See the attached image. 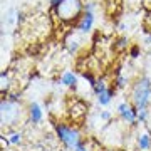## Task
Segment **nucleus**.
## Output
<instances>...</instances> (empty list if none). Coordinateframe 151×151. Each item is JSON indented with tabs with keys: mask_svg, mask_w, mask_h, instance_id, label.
Masks as SVG:
<instances>
[{
	"mask_svg": "<svg viewBox=\"0 0 151 151\" xmlns=\"http://www.w3.org/2000/svg\"><path fill=\"white\" fill-rule=\"evenodd\" d=\"M0 118H2V124L4 126H14L20 121L22 118V106L17 103L15 97L12 99H4L2 106H0Z\"/></svg>",
	"mask_w": 151,
	"mask_h": 151,
	"instance_id": "obj_1",
	"label": "nucleus"
},
{
	"mask_svg": "<svg viewBox=\"0 0 151 151\" xmlns=\"http://www.w3.org/2000/svg\"><path fill=\"white\" fill-rule=\"evenodd\" d=\"M55 9V15L62 22H72L81 15L82 2L81 0H60Z\"/></svg>",
	"mask_w": 151,
	"mask_h": 151,
	"instance_id": "obj_2",
	"label": "nucleus"
},
{
	"mask_svg": "<svg viewBox=\"0 0 151 151\" xmlns=\"http://www.w3.org/2000/svg\"><path fill=\"white\" fill-rule=\"evenodd\" d=\"M150 94H151V81L148 77H145L133 89V101H134V106L138 111L146 109L148 101H150Z\"/></svg>",
	"mask_w": 151,
	"mask_h": 151,
	"instance_id": "obj_3",
	"label": "nucleus"
},
{
	"mask_svg": "<svg viewBox=\"0 0 151 151\" xmlns=\"http://www.w3.org/2000/svg\"><path fill=\"white\" fill-rule=\"evenodd\" d=\"M57 134H59L60 141H64L65 146L69 148H77L79 146V133L69 126L64 124H57Z\"/></svg>",
	"mask_w": 151,
	"mask_h": 151,
	"instance_id": "obj_4",
	"label": "nucleus"
},
{
	"mask_svg": "<svg viewBox=\"0 0 151 151\" xmlns=\"http://www.w3.org/2000/svg\"><path fill=\"white\" fill-rule=\"evenodd\" d=\"M94 91H96L97 97H99V103L103 104V106H106L111 101V92L106 89V84L104 82H96L94 84Z\"/></svg>",
	"mask_w": 151,
	"mask_h": 151,
	"instance_id": "obj_5",
	"label": "nucleus"
},
{
	"mask_svg": "<svg viewBox=\"0 0 151 151\" xmlns=\"http://www.w3.org/2000/svg\"><path fill=\"white\" fill-rule=\"evenodd\" d=\"M92 24H94V15H92V12H86V14L82 15L81 22L77 24V29H79L81 32L86 34V32H89V30H91Z\"/></svg>",
	"mask_w": 151,
	"mask_h": 151,
	"instance_id": "obj_6",
	"label": "nucleus"
},
{
	"mask_svg": "<svg viewBox=\"0 0 151 151\" xmlns=\"http://www.w3.org/2000/svg\"><path fill=\"white\" fill-rule=\"evenodd\" d=\"M119 114L123 116L128 123H134L136 121V111H133V108L131 106H128V104H119V108H118Z\"/></svg>",
	"mask_w": 151,
	"mask_h": 151,
	"instance_id": "obj_7",
	"label": "nucleus"
},
{
	"mask_svg": "<svg viewBox=\"0 0 151 151\" xmlns=\"http://www.w3.org/2000/svg\"><path fill=\"white\" fill-rule=\"evenodd\" d=\"M30 118H32L34 123H39V121L42 119V111H40V106H39V104L34 103L32 106H30Z\"/></svg>",
	"mask_w": 151,
	"mask_h": 151,
	"instance_id": "obj_8",
	"label": "nucleus"
},
{
	"mask_svg": "<svg viewBox=\"0 0 151 151\" xmlns=\"http://www.w3.org/2000/svg\"><path fill=\"white\" fill-rule=\"evenodd\" d=\"M138 145H139L141 150H148L151 145V138L148 134H141L139 136V139H138Z\"/></svg>",
	"mask_w": 151,
	"mask_h": 151,
	"instance_id": "obj_9",
	"label": "nucleus"
},
{
	"mask_svg": "<svg viewBox=\"0 0 151 151\" xmlns=\"http://www.w3.org/2000/svg\"><path fill=\"white\" fill-rule=\"evenodd\" d=\"M62 84H65V86H74L76 84V76L72 74V72H65V74L62 76Z\"/></svg>",
	"mask_w": 151,
	"mask_h": 151,
	"instance_id": "obj_10",
	"label": "nucleus"
},
{
	"mask_svg": "<svg viewBox=\"0 0 151 151\" xmlns=\"http://www.w3.org/2000/svg\"><path fill=\"white\" fill-rule=\"evenodd\" d=\"M77 44H79V39L76 37V35H70V37L67 39V47H69L70 52H74L76 49H77Z\"/></svg>",
	"mask_w": 151,
	"mask_h": 151,
	"instance_id": "obj_11",
	"label": "nucleus"
},
{
	"mask_svg": "<svg viewBox=\"0 0 151 151\" xmlns=\"http://www.w3.org/2000/svg\"><path fill=\"white\" fill-rule=\"evenodd\" d=\"M20 138H22L20 133H15V134L10 136V139H9V141H10L12 145H17V143H20Z\"/></svg>",
	"mask_w": 151,
	"mask_h": 151,
	"instance_id": "obj_12",
	"label": "nucleus"
},
{
	"mask_svg": "<svg viewBox=\"0 0 151 151\" xmlns=\"http://www.w3.org/2000/svg\"><path fill=\"white\" fill-rule=\"evenodd\" d=\"M146 109H141V111H138V119H139V121H145L146 119Z\"/></svg>",
	"mask_w": 151,
	"mask_h": 151,
	"instance_id": "obj_13",
	"label": "nucleus"
},
{
	"mask_svg": "<svg viewBox=\"0 0 151 151\" xmlns=\"http://www.w3.org/2000/svg\"><path fill=\"white\" fill-rule=\"evenodd\" d=\"M126 45V39H119L118 40V49H123Z\"/></svg>",
	"mask_w": 151,
	"mask_h": 151,
	"instance_id": "obj_14",
	"label": "nucleus"
},
{
	"mask_svg": "<svg viewBox=\"0 0 151 151\" xmlns=\"http://www.w3.org/2000/svg\"><path fill=\"white\" fill-rule=\"evenodd\" d=\"M131 55H133V57H136V55H138V47H134L133 50H131Z\"/></svg>",
	"mask_w": 151,
	"mask_h": 151,
	"instance_id": "obj_15",
	"label": "nucleus"
},
{
	"mask_svg": "<svg viewBox=\"0 0 151 151\" xmlns=\"http://www.w3.org/2000/svg\"><path fill=\"white\" fill-rule=\"evenodd\" d=\"M76 151H87V150H86V148H84V146H81V145H79V146H77V148H76Z\"/></svg>",
	"mask_w": 151,
	"mask_h": 151,
	"instance_id": "obj_16",
	"label": "nucleus"
},
{
	"mask_svg": "<svg viewBox=\"0 0 151 151\" xmlns=\"http://www.w3.org/2000/svg\"><path fill=\"white\" fill-rule=\"evenodd\" d=\"M146 24H148V27L151 29V14H150V15H148V20H146Z\"/></svg>",
	"mask_w": 151,
	"mask_h": 151,
	"instance_id": "obj_17",
	"label": "nucleus"
},
{
	"mask_svg": "<svg viewBox=\"0 0 151 151\" xmlns=\"http://www.w3.org/2000/svg\"><path fill=\"white\" fill-rule=\"evenodd\" d=\"M143 2H145L146 5H151V0H143Z\"/></svg>",
	"mask_w": 151,
	"mask_h": 151,
	"instance_id": "obj_18",
	"label": "nucleus"
},
{
	"mask_svg": "<svg viewBox=\"0 0 151 151\" xmlns=\"http://www.w3.org/2000/svg\"><path fill=\"white\" fill-rule=\"evenodd\" d=\"M150 40H151V35H150V39H148V42H150Z\"/></svg>",
	"mask_w": 151,
	"mask_h": 151,
	"instance_id": "obj_19",
	"label": "nucleus"
}]
</instances>
